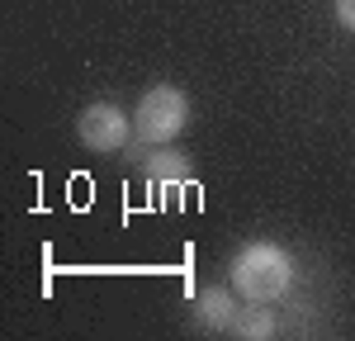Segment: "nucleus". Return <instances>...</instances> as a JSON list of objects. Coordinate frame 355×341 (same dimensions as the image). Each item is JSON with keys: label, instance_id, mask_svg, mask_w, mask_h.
Returning <instances> with one entry per match:
<instances>
[{"label": "nucleus", "instance_id": "f257e3e1", "mask_svg": "<svg viewBox=\"0 0 355 341\" xmlns=\"http://www.w3.org/2000/svg\"><path fill=\"white\" fill-rule=\"evenodd\" d=\"M232 289L242 294L246 304H279L294 289V256L284 252L279 242H246L242 252L232 256Z\"/></svg>", "mask_w": 355, "mask_h": 341}, {"label": "nucleus", "instance_id": "f03ea898", "mask_svg": "<svg viewBox=\"0 0 355 341\" xmlns=\"http://www.w3.org/2000/svg\"><path fill=\"white\" fill-rule=\"evenodd\" d=\"M185 123H190V95L180 85H152V90H142V100H137V110H133V133L147 147L171 142Z\"/></svg>", "mask_w": 355, "mask_h": 341}, {"label": "nucleus", "instance_id": "7ed1b4c3", "mask_svg": "<svg viewBox=\"0 0 355 341\" xmlns=\"http://www.w3.org/2000/svg\"><path fill=\"white\" fill-rule=\"evenodd\" d=\"M128 133H133V119L110 105V100H95L90 110H81L76 119V138H81L85 152H95V157H110L119 147H128Z\"/></svg>", "mask_w": 355, "mask_h": 341}, {"label": "nucleus", "instance_id": "20e7f679", "mask_svg": "<svg viewBox=\"0 0 355 341\" xmlns=\"http://www.w3.org/2000/svg\"><path fill=\"white\" fill-rule=\"evenodd\" d=\"M142 175L157 185V190H180L185 180L194 175V166H190V157L185 152H175V147H152L147 157H142Z\"/></svg>", "mask_w": 355, "mask_h": 341}, {"label": "nucleus", "instance_id": "39448f33", "mask_svg": "<svg viewBox=\"0 0 355 341\" xmlns=\"http://www.w3.org/2000/svg\"><path fill=\"white\" fill-rule=\"evenodd\" d=\"M237 289H223V284H209V289H199V299H194V317L209 327V332H232L237 327V299H232Z\"/></svg>", "mask_w": 355, "mask_h": 341}, {"label": "nucleus", "instance_id": "423d86ee", "mask_svg": "<svg viewBox=\"0 0 355 341\" xmlns=\"http://www.w3.org/2000/svg\"><path fill=\"white\" fill-rule=\"evenodd\" d=\"M275 332H279V322H275L270 304H251L237 317V327H232V337H242V341H270Z\"/></svg>", "mask_w": 355, "mask_h": 341}, {"label": "nucleus", "instance_id": "0eeeda50", "mask_svg": "<svg viewBox=\"0 0 355 341\" xmlns=\"http://www.w3.org/2000/svg\"><path fill=\"white\" fill-rule=\"evenodd\" d=\"M336 19L355 33V0H336Z\"/></svg>", "mask_w": 355, "mask_h": 341}]
</instances>
